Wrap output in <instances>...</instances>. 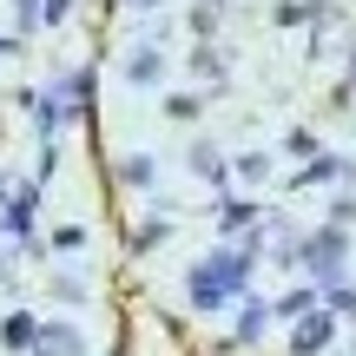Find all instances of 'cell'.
I'll use <instances>...</instances> for the list:
<instances>
[{
    "instance_id": "cell-1",
    "label": "cell",
    "mask_w": 356,
    "mask_h": 356,
    "mask_svg": "<svg viewBox=\"0 0 356 356\" xmlns=\"http://www.w3.org/2000/svg\"><path fill=\"white\" fill-rule=\"evenodd\" d=\"M244 270H251V251H244V257H211V264L191 277V304H218L225 291L244 284Z\"/></svg>"
},
{
    "instance_id": "cell-2",
    "label": "cell",
    "mask_w": 356,
    "mask_h": 356,
    "mask_svg": "<svg viewBox=\"0 0 356 356\" xmlns=\"http://www.w3.org/2000/svg\"><path fill=\"white\" fill-rule=\"evenodd\" d=\"M337 257H343V231H323V238L304 244V264L317 270V277H337Z\"/></svg>"
},
{
    "instance_id": "cell-3",
    "label": "cell",
    "mask_w": 356,
    "mask_h": 356,
    "mask_svg": "<svg viewBox=\"0 0 356 356\" xmlns=\"http://www.w3.org/2000/svg\"><path fill=\"white\" fill-rule=\"evenodd\" d=\"M33 356H79L73 330H33Z\"/></svg>"
},
{
    "instance_id": "cell-4",
    "label": "cell",
    "mask_w": 356,
    "mask_h": 356,
    "mask_svg": "<svg viewBox=\"0 0 356 356\" xmlns=\"http://www.w3.org/2000/svg\"><path fill=\"white\" fill-rule=\"evenodd\" d=\"M330 337V317H304V330H291V350H317Z\"/></svg>"
},
{
    "instance_id": "cell-5",
    "label": "cell",
    "mask_w": 356,
    "mask_h": 356,
    "mask_svg": "<svg viewBox=\"0 0 356 356\" xmlns=\"http://www.w3.org/2000/svg\"><path fill=\"white\" fill-rule=\"evenodd\" d=\"M132 79H139V86H152V79H159V60H152V53H139V60H132Z\"/></svg>"
},
{
    "instance_id": "cell-6",
    "label": "cell",
    "mask_w": 356,
    "mask_h": 356,
    "mask_svg": "<svg viewBox=\"0 0 356 356\" xmlns=\"http://www.w3.org/2000/svg\"><path fill=\"white\" fill-rule=\"evenodd\" d=\"M7 343H33V317H13L7 323Z\"/></svg>"
}]
</instances>
